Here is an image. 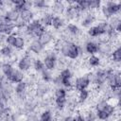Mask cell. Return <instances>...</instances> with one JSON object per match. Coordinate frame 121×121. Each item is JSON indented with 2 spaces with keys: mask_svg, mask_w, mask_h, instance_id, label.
Returning a JSON list of instances; mask_svg holds the SVG:
<instances>
[{
  "mask_svg": "<svg viewBox=\"0 0 121 121\" xmlns=\"http://www.w3.org/2000/svg\"><path fill=\"white\" fill-rule=\"evenodd\" d=\"M63 15H64V16H63L64 19H65L66 21H68L69 23H73V21L79 19L80 11L78 10V7H77L76 2H74L72 5H69V6L66 7Z\"/></svg>",
  "mask_w": 121,
  "mask_h": 121,
  "instance_id": "obj_1",
  "label": "cell"
},
{
  "mask_svg": "<svg viewBox=\"0 0 121 121\" xmlns=\"http://www.w3.org/2000/svg\"><path fill=\"white\" fill-rule=\"evenodd\" d=\"M33 59L30 58V56H28L27 54L22 56L19 58L18 62H17V67L20 71L26 73L28 72L31 68H32V64H33Z\"/></svg>",
  "mask_w": 121,
  "mask_h": 121,
  "instance_id": "obj_2",
  "label": "cell"
},
{
  "mask_svg": "<svg viewBox=\"0 0 121 121\" xmlns=\"http://www.w3.org/2000/svg\"><path fill=\"white\" fill-rule=\"evenodd\" d=\"M50 89H51V87H50L49 83H46L44 81H38L34 87V90H35L34 97L43 98L49 93Z\"/></svg>",
  "mask_w": 121,
  "mask_h": 121,
  "instance_id": "obj_3",
  "label": "cell"
},
{
  "mask_svg": "<svg viewBox=\"0 0 121 121\" xmlns=\"http://www.w3.org/2000/svg\"><path fill=\"white\" fill-rule=\"evenodd\" d=\"M89 86H90V81H89V78H88V75L86 73V74L81 75L80 77H78L74 80L73 88L77 92H78V91H81V90H84V89H88Z\"/></svg>",
  "mask_w": 121,
  "mask_h": 121,
  "instance_id": "obj_4",
  "label": "cell"
},
{
  "mask_svg": "<svg viewBox=\"0 0 121 121\" xmlns=\"http://www.w3.org/2000/svg\"><path fill=\"white\" fill-rule=\"evenodd\" d=\"M103 25H104V22H101L98 25L92 26L91 27H89L87 30V36L91 39L92 38L96 39V38L103 36L104 35V26Z\"/></svg>",
  "mask_w": 121,
  "mask_h": 121,
  "instance_id": "obj_5",
  "label": "cell"
},
{
  "mask_svg": "<svg viewBox=\"0 0 121 121\" xmlns=\"http://www.w3.org/2000/svg\"><path fill=\"white\" fill-rule=\"evenodd\" d=\"M45 50V48L43 46V44L40 43V41L38 40V38H34L32 40H30L29 43H28V52L35 54V55H40L42 53H43Z\"/></svg>",
  "mask_w": 121,
  "mask_h": 121,
  "instance_id": "obj_6",
  "label": "cell"
},
{
  "mask_svg": "<svg viewBox=\"0 0 121 121\" xmlns=\"http://www.w3.org/2000/svg\"><path fill=\"white\" fill-rule=\"evenodd\" d=\"M65 9H66V5L64 2L55 1L52 3L50 8L47 9V11L51 12L53 15H63Z\"/></svg>",
  "mask_w": 121,
  "mask_h": 121,
  "instance_id": "obj_7",
  "label": "cell"
},
{
  "mask_svg": "<svg viewBox=\"0 0 121 121\" xmlns=\"http://www.w3.org/2000/svg\"><path fill=\"white\" fill-rule=\"evenodd\" d=\"M38 40H39L40 43L43 44V46L44 48H46L50 43H52L54 42V37H53L52 31L45 29V30L38 37Z\"/></svg>",
  "mask_w": 121,
  "mask_h": 121,
  "instance_id": "obj_8",
  "label": "cell"
},
{
  "mask_svg": "<svg viewBox=\"0 0 121 121\" xmlns=\"http://www.w3.org/2000/svg\"><path fill=\"white\" fill-rule=\"evenodd\" d=\"M64 31H65L71 38H73V37L78 38V37L80 36V34H81L78 26L76 25V24H74V23H67L66 26H64Z\"/></svg>",
  "mask_w": 121,
  "mask_h": 121,
  "instance_id": "obj_9",
  "label": "cell"
},
{
  "mask_svg": "<svg viewBox=\"0 0 121 121\" xmlns=\"http://www.w3.org/2000/svg\"><path fill=\"white\" fill-rule=\"evenodd\" d=\"M66 20L61 15H54L51 22V27L55 30H60L66 26Z\"/></svg>",
  "mask_w": 121,
  "mask_h": 121,
  "instance_id": "obj_10",
  "label": "cell"
},
{
  "mask_svg": "<svg viewBox=\"0 0 121 121\" xmlns=\"http://www.w3.org/2000/svg\"><path fill=\"white\" fill-rule=\"evenodd\" d=\"M25 79V73L20 71L19 69H13L12 73L9 75V77L7 78V80L10 83H19L21 81H24Z\"/></svg>",
  "mask_w": 121,
  "mask_h": 121,
  "instance_id": "obj_11",
  "label": "cell"
},
{
  "mask_svg": "<svg viewBox=\"0 0 121 121\" xmlns=\"http://www.w3.org/2000/svg\"><path fill=\"white\" fill-rule=\"evenodd\" d=\"M84 47V51L86 54L90 55H95L97 54L98 51V47H97V42L95 40H89L88 42H86L83 44Z\"/></svg>",
  "mask_w": 121,
  "mask_h": 121,
  "instance_id": "obj_12",
  "label": "cell"
},
{
  "mask_svg": "<svg viewBox=\"0 0 121 121\" xmlns=\"http://www.w3.org/2000/svg\"><path fill=\"white\" fill-rule=\"evenodd\" d=\"M91 98V91L89 89H84L78 92L77 95V100L78 104H85L89 99Z\"/></svg>",
  "mask_w": 121,
  "mask_h": 121,
  "instance_id": "obj_13",
  "label": "cell"
},
{
  "mask_svg": "<svg viewBox=\"0 0 121 121\" xmlns=\"http://www.w3.org/2000/svg\"><path fill=\"white\" fill-rule=\"evenodd\" d=\"M53 14L49 11H44V12H42V15L41 17L39 18V21L41 22V24L43 25V27H48V26H51V22H52V18H53Z\"/></svg>",
  "mask_w": 121,
  "mask_h": 121,
  "instance_id": "obj_14",
  "label": "cell"
},
{
  "mask_svg": "<svg viewBox=\"0 0 121 121\" xmlns=\"http://www.w3.org/2000/svg\"><path fill=\"white\" fill-rule=\"evenodd\" d=\"M86 63H87L89 68H91V67L92 68L99 67V66H101V58L96 56V55H90L87 58Z\"/></svg>",
  "mask_w": 121,
  "mask_h": 121,
  "instance_id": "obj_15",
  "label": "cell"
},
{
  "mask_svg": "<svg viewBox=\"0 0 121 121\" xmlns=\"http://www.w3.org/2000/svg\"><path fill=\"white\" fill-rule=\"evenodd\" d=\"M109 9L111 10L112 15H119L120 11H121V4L120 2H115V1H108L106 3H104Z\"/></svg>",
  "mask_w": 121,
  "mask_h": 121,
  "instance_id": "obj_16",
  "label": "cell"
},
{
  "mask_svg": "<svg viewBox=\"0 0 121 121\" xmlns=\"http://www.w3.org/2000/svg\"><path fill=\"white\" fill-rule=\"evenodd\" d=\"M14 54V51H13V47L9 46V45H7V44H4L0 47V56L2 58H6V59H10Z\"/></svg>",
  "mask_w": 121,
  "mask_h": 121,
  "instance_id": "obj_17",
  "label": "cell"
},
{
  "mask_svg": "<svg viewBox=\"0 0 121 121\" xmlns=\"http://www.w3.org/2000/svg\"><path fill=\"white\" fill-rule=\"evenodd\" d=\"M19 15H20V18H21L24 22H26V24H28L30 21H32V20L34 19L35 13L33 12L32 9H23V10L19 13Z\"/></svg>",
  "mask_w": 121,
  "mask_h": 121,
  "instance_id": "obj_18",
  "label": "cell"
},
{
  "mask_svg": "<svg viewBox=\"0 0 121 121\" xmlns=\"http://www.w3.org/2000/svg\"><path fill=\"white\" fill-rule=\"evenodd\" d=\"M40 121H55V114L50 109H44L39 117Z\"/></svg>",
  "mask_w": 121,
  "mask_h": 121,
  "instance_id": "obj_19",
  "label": "cell"
},
{
  "mask_svg": "<svg viewBox=\"0 0 121 121\" xmlns=\"http://www.w3.org/2000/svg\"><path fill=\"white\" fill-rule=\"evenodd\" d=\"M26 40L24 37L20 36V35H16V38H15V41L13 43L12 47L14 49L20 51V50H23L26 47Z\"/></svg>",
  "mask_w": 121,
  "mask_h": 121,
  "instance_id": "obj_20",
  "label": "cell"
},
{
  "mask_svg": "<svg viewBox=\"0 0 121 121\" xmlns=\"http://www.w3.org/2000/svg\"><path fill=\"white\" fill-rule=\"evenodd\" d=\"M0 69H1V72H2V74H3V76L5 77V78L7 79L9 77V75L12 73V71H13V66H12V64L10 63V62H9V61H7V62H3V63H1V65H0Z\"/></svg>",
  "mask_w": 121,
  "mask_h": 121,
  "instance_id": "obj_21",
  "label": "cell"
},
{
  "mask_svg": "<svg viewBox=\"0 0 121 121\" xmlns=\"http://www.w3.org/2000/svg\"><path fill=\"white\" fill-rule=\"evenodd\" d=\"M5 17H6V19H7L9 23L14 24V23L19 19L20 15H19V12L16 11L14 9H9V10L6 11Z\"/></svg>",
  "mask_w": 121,
  "mask_h": 121,
  "instance_id": "obj_22",
  "label": "cell"
},
{
  "mask_svg": "<svg viewBox=\"0 0 121 121\" xmlns=\"http://www.w3.org/2000/svg\"><path fill=\"white\" fill-rule=\"evenodd\" d=\"M76 5H77L78 10L80 11V13L87 12V11L90 10V1L89 0H79V1H77Z\"/></svg>",
  "mask_w": 121,
  "mask_h": 121,
  "instance_id": "obj_23",
  "label": "cell"
},
{
  "mask_svg": "<svg viewBox=\"0 0 121 121\" xmlns=\"http://www.w3.org/2000/svg\"><path fill=\"white\" fill-rule=\"evenodd\" d=\"M53 78H54L53 73L50 70L44 69L43 71L41 72V79H42V81H44L46 83H51Z\"/></svg>",
  "mask_w": 121,
  "mask_h": 121,
  "instance_id": "obj_24",
  "label": "cell"
},
{
  "mask_svg": "<svg viewBox=\"0 0 121 121\" xmlns=\"http://www.w3.org/2000/svg\"><path fill=\"white\" fill-rule=\"evenodd\" d=\"M32 68L36 73H41L42 71H43L45 69V67H44V64L43 62V60H41L39 58L34 60L33 64H32Z\"/></svg>",
  "mask_w": 121,
  "mask_h": 121,
  "instance_id": "obj_25",
  "label": "cell"
},
{
  "mask_svg": "<svg viewBox=\"0 0 121 121\" xmlns=\"http://www.w3.org/2000/svg\"><path fill=\"white\" fill-rule=\"evenodd\" d=\"M89 1H90V10L94 12L99 11L102 6V2L99 0H89Z\"/></svg>",
  "mask_w": 121,
  "mask_h": 121,
  "instance_id": "obj_26",
  "label": "cell"
},
{
  "mask_svg": "<svg viewBox=\"0 0 121 121\" xmlns=\"http://www.w3.org/2000/svg\"><path fill=\"white\" fill-rule=\"evenodd\" d=\"M54 96L55 98H62V97H67V90L64 89L63 87L60 88H56L54 91Z\"/></svg>",
  "mask_w": 121,
  "mask_h": 121,
  "instance_id": "obj_27",
  "label": "cell"
},
{
  "mask_svg": "<svg viewBox=\"0 0 121 121\" xmlns=\"http://www.w3.org/2000/svg\"><path fill=\"white\" fill-rule=\"evenodd\" d=\"M59 76L60 77V78H73V72L71 71L70 68L65 67V68L60 70Z\"/></svg>",
  "mask_w": 121,
  "mask_h": 121,
  "instance_id": "obj_28",
  "label": "cell"
},
{
  "mask_svg": "<svg viewBox=\"0 0 121 121\" xmlns=\"http://www.w3.org/2000/svg\"><path fill=\"white\" fill-rule=\"evenodd\" d=\"M95 113H96V118L98 120H100V121H107V120H109L111 118V116L108 113H106L104 111L95 112Z\"/></svg>",
  "mask_w": 121,
  "mask_h": 121,
  "instance_id": "obj_29",
  "label": "cell"
},
{
  "mask_svg": "<svg viewBox=\"0 0 121 121\" xmlns=\"http://www.w3.org/2000/svg\"><path fill=\"white\" fill-rule=\"evenodd\" d=\"M15 38H16V34L15 33H12V34H9V35H7L6 36V41H5V43L7 45H9L12 47L13 45V43L15 41Z\"/></svg>",
  "mask_w": 121,
  "mask_h": 121,
  "instance_id": "obj_30",
  "label": "cell"
},
{
  "mask_svg": "<svg viewBox=\"0 0 121 121\" xmlns=\"http://www.w3.org/2000/svg\"><path fill=\"white\" fill-rule=\"evenodd\" d=\"M75 121H85L83 112H79L77 113V115H75Z\"/></svg>",
  "mask_w": 121,
  "mask_h": 121,
  "instance_id": "obj_31",
  "label": "cell"
},
{
  "mask_svg": "<svg viewBox=\"0 0 121 121\" xmlns=\"http://www.w3.org/2000/svg\"><path fill=\"white\" fill-rule=\"evenodd\" d=\"M62 121H75V116L73 115H65L63 118H62Z\"/></svg>",
  "mask_w": 121,
  "mask_h": 121,
  "instance_id": "obj_32",
  "label": "cell"
},
{
  "mask_svg": "<svg viewBox=\"0 0 121 121\" xmlns=\"http://www.w3.org/2000/svg\"><path fill=\"white\" fill-rule=\"evenodd\" d=\"M25 121H28V120H27V119H26V120H25Z\"/></svg>",
  "mask_w": 121,
  "mask_h": 121,
  "instance_id": "obj_33",
  "label": "cell"
}]
</instances>
